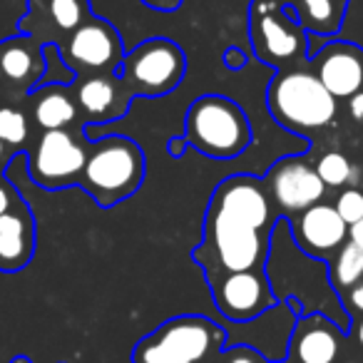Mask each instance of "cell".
Here are the masks:
<instances>
[{"instance_id":"obj_3","label":"cell","mask_w":363,"mask_h":363,"mask_svg":"<svg viewBox=\"0 0 363 363\" xmlns=\"http://www.w3.org/2000/svg\"><path fill=\"white\" fill-rule=\"evenodd\" d=\"M184 140L212 160L239 157L252 142V125L242 107L224 95H202L184 117Z\"/></svg>"},{"instance_id":"obj_18","label":"cell","mask_w":363,"mask_h":363,"mask_svg":"<svg viewBox=\"0 0 363 363\" xmlns=\"http://www.w3.org/2000/svg\"><path fill=\"white\" fill-rule=\"evenodd\" d=\"M291 351L298 363H333L341 351V328L323 313H303L294 326Z\"/></svg>"},{"instance_id":"obj_23","label":"cell","mask_w":363,"mask_h":363,"mask_svg":"<svg viewBox=\"0 0 363 363\" xmlns=\"http://www.w3.org/2000/svg\"><path fill=\"white\" fill-rule=\"evenodd\" d=\"M296 13L308 35L336 38L338 28H341L343 6L336 0H301Z\"/></svg>"},{"instance_id":"obj_25","label":"cell","mask_w":363,"mask_h":363,"mask_svg":"<svg viewBox=\"0 0 363 363\" xmlns=\"http://www.w3.org/2000/svg\"><path fill=\"white\" fill-rule=\"evenodd\" d=\"M316 174L326 187H343V184H356L358 169L351 164L346 155L341 152H326L321 160L316 162Z\"/></svg>"},{"instance_id":"obj_4","label":"cell","mask_w":363,"mask_h":363,"mask_svg":"<svg viewBox=\"0 0 363 363\" xmlns=\"http://www.w3.org/2000/svg\"><path fill=\"white\" fill-rule=\"evenodd\" d=\"M269 242L262 229H254L219 209L209 207L204 217V242L194 249V259L204 267L207 277L212 272H252L267 262Z\"/></svg>"},{"instance_id":"obj_29","label":"cell","mask_w":363,"mask_h":363,"mask_svg":"<svg viewBox=\"0 0 363 363\" xmlns=\"http://www.w3.org/2000/svg\"><path fill=\"white\" fill-rule=\"evenodd\" d=\"M336 212L348 227L356 224L358 219H363V192L361 189H356V187L343 189L336 199Z\"/></svg>"},{"instance_id":"obj_30","label":"cell","mask_w":363,"mask_h":363,"mask_svg":"<svg viewBox=\"0 0 363 363\" xmlns=\"http://www.w3.org/2000/svg\"><path fill=\"white\" fill-rule=\"evenodd\" d=\"M259 353L247 346H229V361L227 363H259Z\"/></svg>"},{"instance_id":"obj_2","label":"cell","mask_w":363,"mask_h":363,"mask_svg":"<svg viewBox=\"0 0 363 363\" xmlns=\"http://www.w3.org/2000/svg\"><path fill=\"white\" fill-rule=\"evenodd\" d=\"M145 179V155L130 137L110 135L92 142L80 184L100 207H115L132 197Z\"/></svg>"},{"instance_id":"obj_16","label":"cell","mask_w":363,"mask_h":363,"mask_svg":"<svg viewBox=\"0 0 363 363\" xmlns=\"http://www.w3.org/2000/svg\"><path fill=\"white\" fill-rule=\"evenodd\" d=\"M316 60V77L336 100L356 95L363 87V52L336 38H323Z\"/></svg>"},{"instance_id":"obj_20","label":"cell","mask_w":363,"mask_h":363,"mask_svg":"<svg viewBox=\"0 0 363 363\" xmlns=\"http://www.w3.org/2000/svg\"><path fill=\"white\" fill-rule=\"evenodd\" d=\"M35 249V229H33L30 209L23 199L13 204L11 212L0 217V269L18 272L33 257Z\"/></svg>"},{"instance_id":"obj_32","label":"cell","mask_w":363,"mask_h":363,"mask_svg":"<svg viewBox=\"0 0 363 363\" xmlns=\"http://www.w3.org/2000/svg\"><path fill=\"white\" fill-rule=\"evenodd\" d=\"M18 194H13L11 192V187H6V184H0V217H3V214L6 212H11L13 209V204L18 202Z\"/></svg>"},{"instance_id":"obj_15","label":"cell","mask_w":363,"mask_h":363,"mask_svg":"<svg viewBox=\"0 0 363 363\" xmlns=\"http://www.w3.org/2000/svg\"><path fill=\"white\" fill-rule=\"evenodd\" d=\"M289 227L296 247L316 259H326L328 254L338 252L346 244L348 234V224L338 217L336 207L323 202L298 212V217Z\"/></svg>"},{"instance_id":"obj_7","label":"cell","mask_w":363,"mask_h":363,"mask_svg":"<svg viewBox=\"0 0 363 363\" xmlns=\"http://www.w3.org/2000/svg\"><path fill=\"white\" fill-rule=\"evenodd\" d=\"M187 72V57L169 38L145 40L122 60L120 80L132 95L160 97L172 92Z\"/></svg>"},{"instance_id":"obj_42","label":"cell","mask_w":363,"mask_h":363,"mask_svg":"<svg viewBox=\"0 0 363 363\" xmlns=\"http://www.w3.org/2000/svg\"><path fill=\"white\" fill-rule=\"evenodd\" d=\"M343 363H356V361H343Z\"/></svg>"},{"instance_id":"obj_31","label":"cell","mask_w":363,"mask_h":363,"mask_svg":"<svg viewBox=\"0 0 363 363\" xmlns=\"http://www.w3.org/2000/svg\"><path fill=\"white\" fill-rule=\"evenodd\" d=\"M222 60H224V65H227L229 70H242L244 62H247V55H244V50H239V48L232 45V48H227V50H224Z\"/></svg>"},{"instance_id":"obj_37","label":"cell","mask_w":363,"mask_h":363,"mask_svg":"<svg viewBox=\"0 0 363 363\" xmlns=\"http://www.w3.org/2000/svg\"><path fill=\"white\" fill-rule=\"evenodd\" d=\"M184 147H189V145H187V140H184V137H174V140L169 142V155H172V157H182Z\"/></svg>"},{"instance_id":"obj_13","label":"cell","mask_w":363,"mask_h":363,"mask_svg":"<svg viewBox=\"0 0 363 363\" xmlns=\"http://www.w3.org/2000/svg\"><path fill=\"white\" fill-rule=\"evenodd\" d=\"M234 326L244 328V336L229 341V346H247L267 361L279 363L281 358L289 356L291 333L294 326H296V306L291 301H279L272 308H267L262 316L244 323H234Z\"/></svg>"},{"instance_id":"obj_8","label":"cell","mask_w":363,"mask_h":363,"mask_svg":"<svg viewBox=\"0 0 363 363\" xmlns=\"http://www.w3.org/2000/svg\"><path fill=\"white\" fill-rule=\"evenodd\" d=\"M249 35L257 57L269 65H286L308 45L296 8L284 6L281 0H254Z\"/></svg>"},{"instance_id":"obj_40","label":"cell","mask_w":363,"mask_h":363,"mask_svg":"<svg viewBox=\"0 0 363 363\" xmlns=\"http://www.w3.org/2000/svg\"><path fill=\"white\" fill-rule=\"evenodd\" d=\"M3 157H6V145L0 142V162H3Z\"/></svg>"},{"instance_id":"obj_33","label":"cell","mask_w":363,"mask_h":363,"mask_svg":"<svg viewBox=\"0 0 363 363\" xmlns=\"http://www.w3.org/2000/svg\"><path fill=\"white\" fill-rule=\"evenodd\" d=\"M348 110H351V117L353 120H358V122H363V90H358L356 95H351L348 97Z\"/></svg>"},{"instance_id":"obj_21","label":"cell","mask_w":363,"mask_h":363,"mask_svg":"<svg viewBox=\"0 0 363 363\" xmlns=\"http://www.w3.org/2000/svg\"><path fill=\"white\" fill-rule=\"evenodd\" d=\"M43 70H45L43 45L35 38L21 33V35L0 43V72H3V80L13 82L16 87L35 90L43 77Z\"/></svg>"},{"instance_id":"obj_9","label":"cell","mask_w":363,"mask_h":363,"mask_svg":"<svg viewBox=\"0 0 363 363\" xmlns=\"http://www.w3.org/2000/svg\"><path fill=\"white\" fill-rule=\"evenodd\" d=\"M87 160V147L70 130H45L28 155L30 179L43 189L77 184Z\"/></svg>"},{"instance_id":"obj_19","label":"cell","mask_w":363,"mask_h":363,"mask_svg":"<svg viewBox=\"0 0 363 363\" xmlns=\"http://www.w3.org/2000/svg\"><path fill=\"white\" fill-rule=\"evenodd\" d=\"M77 105L95 125L122 117L130 107L127 85L117 75H92L77 87Z\"/></svg>"},{"instance_id":"obj_10","label":"cell","mask_w":363,"mask_h":363,"mask_svg":"<svg viewBox=\"0 0 363 363\" xmlns=\"http://www.w3.org/2000/svg\"><path fill=\"white\" fill-rule=\"evenodd\" d=\"M60 52L72 72L120 77L122 60H125L120 33L102 18H87L77 30L67 35V43L60 48Z\"/></svg>"},{"instance_id":"obj_39","label":"cell","mask_w":363,"mask_h":363,"mask_svg":"<svg viewBox=\"0 0 363 363\" xmlns=\"http://www.w3.org/2000/svg\"><path fill=\"white\" fill-rule=\"evenodd\" d=\"M11 363H33V361H30V358H28V356H16Z\"/></svg>"},{"instance_id":"obj_36","label":"cell","mask_w":363,"mask_h":363,"mask_svg":"<svg viewBox=\"0 0 363 363\" xmlns=\"http://www.w3.org/2000/svg\"><path fill=\"white\" fill-rule=\"evenodd\" d=\"M145 3L157 11H174V8H179L182 0H145Z\"/></svg>"},{"instance_id":"obj_11","label":"cell","mask_w":363,"mask_h":363,"mask_svg":"<svg viewBox=\"0 0 363 363\" xmlns=\"http://www.w3.org/2000/svg\"><path fill=\"white\" fill-rule=\"evenodd\" d=\"M214 303L219 313L229 323H244L262 316L267 308L277 303L267 274L252 269V272H232V274H212L209 277Z\"/></svg>"},{"instance_id":"obj_6","label":"cell","mask_w":363,"mask_h":363,"mask_svg":"<svg viewBox=\"0 0 363 363\" xmlns=\"http://www.w3.org/2000/svg\"><path fill=\"white\" fill-rule=\"evenodd\" d=\"M227 346V328L207 316H177L145 336L132 363H202Z\"/></svg>"},{"instance_id":"obj_17","label":"cell","mask_w":363,"mask_h":363,"mask_svg":"<svg viewBox=\"0 0 363 363\" xmlns=\"http://www.w3.org/2000/svg\"><path fill=\"white\" fill-rule=\"evenodd\" d=\"M90 18L87 0H28V16L21 21V33L43 45L45 33L70 35Z\"/></svg>"},{"instance_id":"obj_26","label":"cell","mask_w":363,"mask_h":363,"mask_svg":"<svg viewBox=\"0 0 363 363\" xmlns=\"http://www.w3.org/2000/svg\"><path fill=\"white\" fill-rule=\"evenodd\" d=\"M28 117L18 107L3 105L0 107V142L11 147H23L28 142Z\"/></svg>"},{"instance_id":"obj_38","label":"cell","mask_w":363,"mask_h":363,"mask_svg":"<svg viewBox=\"0 0 363 363\" xmlns=\"http://www.w3.org/2000/svg\"><path fill=\"white\" fill-rule=\"evenodd\" d=\"M356 341H358V346L363 348V318L358 321V328H356Z\"/></svg>"},{"instance_id":"obj_1","label":"cell","mask_w":363,"mask_h":363,"mask_svg":"<svg viewBox=\"0 0 363 363\" xmlns=\"http://www.w3.org/2000/svg\"><path fill=\"white\" fill-rule=\"evenodd\" d=\"M267 281L274 279H289L296 277L291 286L284 289L279 301L296 298L303 313H323L331 318L341 331H348V311L341 306V296L331 284V272L326 262L316 259L311 254L301 252L291 237V227L286 219H279L269 234V254H267ZM277 301V303H279Z\"/></svg>"},{"instance_id":"obj_34","label":"cell","mask_w":363,"mask_h":363,"mask_svg":"<svg viewBox=\"0 0 363 363\" xmlns=\"http://www.w3.org/2000/svg\"><path fill=\"white\" fill-rule=\"evenodd\" d=\"M348 239H351L356 247L363 249V219H358L356 224H351V227H348Z\"/></svg>"},{"instance_id":"obj_35","label":"cell","mask_w":363,"mask_h":363,"mask_svg":"<svg viewBox=\"0 0 363 363\" xmlns=\"http://www.w3.org/2000/svg\"><path fill=\"white\" fill-rule=\"evenodd\" d=\"M348 301H351V306L356 308V311H363V281L356 284V286L351 289V296H348Z\"/></svg>"},{"instance_id":"obj_12","label":"cell","mask_w":363,"mask_h":363,"mask_svg":"<svg viewBox=\"0 0 363 363\" xmlns=\"http://www.w3.org/2000/svg\"><path fill=\"white\" fill-rule=\"evenodd\" d=\"M272 199L281 212L298 214L313 207L326 194V184L316 174V167L308 164L303 157H284L272 167L267 177Z\"/></svg>"},{"instance_id":"obj_41","label":"cell","mask_w":363,"mask_h":363,"mask_svg":"<svg viewBox=\"0 0 363 363\" xmlns=\"http://www.w3.org/2000/svg\"><path fill=\"white\" fill-rule=\"evenodd\" d=\"M0 85H3V72H0Z\"/></svg>"},{"instance_id":"obj_28","label":"cell","mask_w":363,"mask_h":363,"mask_svg":"<svg viewBox=\"0 0 363 363\" xmlns=\"http://www.w3.org/2000/svg\"><path fill=\"white\" fill-rule=\"evenodd\" d=\"M43 60H45V70H43V77L38 82L40 85H70L75 72L70 70L65 60H62V52L55 43H48L43 45Z\"/></svg>"},{"instance_id":"obj_5","label":"cell","mask_w":363,"mask_h":363,"mask_svg":"<svg viewBox=\"0 0 363 363\" xmlns=\"http://www.w3.org/2000/svg\"><path fill=\"white\" fill-rule=\"evenodd\" d=\"M267 102L279 125L301 135L328 127L338 112L336 97L308 70L279 72L269 85Z\"/></svg>"},{"instance_id":"obj_24","label":"cell","mask_w":363,"mask_h":363,"mask_svg":"<svg viewBox=\"0 0 363 363\" xmlns=\"http://www.w3.org/2000/svg\"><path fill=\"white\" fill-rule=\"evenodd\" d=\"M328 272H331V284L336 291L353 289L363 279V249L356 247L353 242H346L338 249L333 267Z\"/></svg>"},{"instance_id":"obj_22","label":"cell","mask_w":363,"mask_h":363,"mask_svg":"<svg viewBox=\"0 0 363 363\" xmlns=\"http://www.w3.org/2000/svg\"><path fill=\"white\" fill-rule=\"evenodd\" d=\"M33 120L45 130H67L77 117V105L65 85H40L30 90Z\"/></svg>"},{"instance_id":"obj_27","label":"cell","mask_w":363,"mask_h":363,"mask_svg":"<svg viewBox=\"0 0 363 363\" xmlns=\"http://www.w3.org/2000/svg\"><path fill=\"white\" fill-rule=\"evenodd\" d=\"M336 40L348 43L363 52V0H348L343 6V18Z\"/></svg>"},{"instance_id":"obj_14","label":"cell","mask_w":363,"mask_h":363,"mask_svg":"<svg viewBox=\"0 0 363 363\" xmlns=\"http://www.w3.org/2000/svg\"><path fill=\"white\" fill-rule=\"evenodd\" d=\"M209 207L239 219L254 229H267L272 219V207H269V194L264 182L249 174L229 177L214 189Z\"/></svg>"}]
</instances>
